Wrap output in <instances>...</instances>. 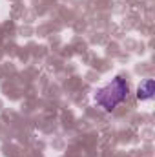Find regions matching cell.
<instances>
[{
    "label": "cell",
    "instance_id": "6da1fadb",
    "mask_svg": "<svg viewBox=\"0 0 155 157\" xmlns=\"http://www.w3.org/2000/svg\"><path fill=\"white\" fill-rule=\"evenodd\" d=\"M128 95H130V84L126 82V78L115 77L112 82L97 88L93 101L104 112H113L117 106H120L128 99Z\"/></svg>",
    "mask_w": 155,
    "mask_h": 157
},
{
    "label": "cell",
    "instance_id": "7a4b0ae2",
    "mask_svg": "<svg viewBox=\"0 0 155 157\" xmlns=\"http://www.w3.org/2000/svg\"><path fill=\"white\" fill-rule=\"evenodd\" d=\"M137 101L144 102V101H152L155 95V80L153 78H144L139 86H137Z\"/></svg>",
    "mask_w": 155,
    "mask_h": 157
}]
</instances>
